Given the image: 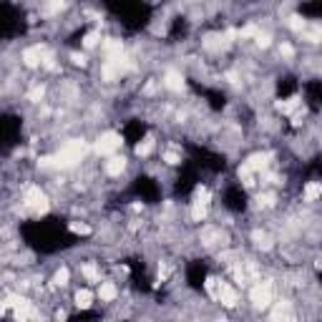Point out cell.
<instances>
[{
	"instance_id": "6da1fadb",
	"label": "cell",
	"mask_w": 322,
	"mask_h": 322,
	"mask_svg": "<svg viewBox=\"0 0 322 322\" xmlns=\"http://www.w3.org/2000/svg\"><path fill=\"white\" fill-rule=\"evenodd\" d=\"M88 151V143L81 141V138H73V141H66L58 153H56V169H71L76 164H81L83 156Z\"/></svg>"
},
{
	"instance_id": "7a4b0ae2",
	"label": "cell",
	"mask_w": 322,
	"mask_h": 322,
	"mask_svg": "<svg viewBox=\"0 0 322 322\" xmlns=\"http://www.w3.org/2000/svg\"><path fill=\"white\" fill-rule=\"evenodd\" d=\"M269 161H272V153L267 151H259V153H252L244 164L239 167V177L244 184H252V174H262L267 167H269Z\"/></svg>"
},
{
	"instance_id": "3957f363",
	"label": "cell",
	"mask_w": 322,
	"mask_h": 322,
	"mask_svg": "<svg viewBox=\"0 0 322 322\" xmlns=\"http://www.w3.org/2000/svg\"><path fill=\"white\" fill-rule=\"evenodd\" d=\"M23 202H26V207L33 209L36 214H46V212H48V199H46V194L41 192V187H28Z\"/></svg>"
},
{
	"instance_id": "277c9868",
	"label": "cell",
	"mask_w": 322,
	"mask_h": 322,
	"mask_svg": "<svg viewBox=\"0 0 322 322\" xmlns=\"http://www.w3.org/2000/svg\"><path fill=\"white\" fill-rule=\"evenodd\" d=\"M249 299L257 309H264L272 304V284L269 282H257L252 289H249Z\"/></svg>"
},
{
	"instance_id": "5b68a950",
	"label": "cell",
	"mask_w": 322,
	"mask_h": 322,
	"mask_svg": "<svg viewBox=\"0 0 322 322\" xmlns=\"http://www.w3.org/2000/svg\"><path fill=\"white\" fill-rule=\"evenodd\" d=\"M121 136L118 133H113V131H106V133H101V138L96 141V153L98 156H111L113 151H118L121 148Z\"/></svg>"
},
{
	"instance_id": "8992f818",
	"label": "cell",
	"mask_w": 322,
	"mask_h": 322,
	"mask_svg": "<svg viewBox=\"0 0 322 322\" xmlns=\"http://www.w3.org/2000/svg\"><path fill=\"white\" fill-rule=\"evenodd\" d=\"M209 212V189L199 187L197 194H194V202H192V219L194 222H202Z\"/></svg>"
},
{
	"instance_id": "52a82bcc",
	"label": "cell",
	"mask_w": 322,
	"mask_h": 322,
	"mask_svg": "<svg viewBox=\"0 0 322 322\" xmlns=\"http://www.w3.org/2000/svg\"><path fill=\"white\" fill-rule=\"evenodd\" d=\"M46 56H48V51L43 46H31V48L23 51V63L31 66V68H36V66H41L46 61Z\"/></svg>"
},
{
	"instance_id": "ba28073f",
	"label": "cell",
	"mask_w": 322,
	"mask_h": 322,
	"mask_svg": "<svg viewBox=\"0 0 322 322\" xmlns=\"http://www.w3.org/2000/svg\"><path fill=\"white\" fill-rule=\"evenodd\" d=\"M217 302H222L224 307H237V302H239V294H237V289L234 287H229L227 282H222V287H219V292H217V297H214Z\"/></svg>"
},
{
	"instance_id": "9c48e42d",
	"label": "cell",
	"mask_w": 322,
	"mask_h": 322,
	"mask_svg": "<svg viewBox=\"0 0 322 322\" xmlns=\"http://www.w3.org/2000/svg\"><path fill=\"white\" fill-rule=\"evenodd\" d=\"M164 86H167L169 91H182V88H184L182 73H179V71H169V73L164 76Z\"/></svg>"
},
{
	"instance_id": "30bf717a",
	"label": "cell",
	"mask_w": 322,
	"mask_h": 322,
	"mask_svg": "<svg viewBox=\"0 0 322 322\" xmlns=\"http://www.w3.org/2000/svg\"><path fill=\"white\" fill-rule=\"evenodd\" d=\"M13 314H16V319H28V317H36V309H33V304L23 297V299L16 304V312H13Z\"/></svg>"
},
{
	"instance_id": "8fae6325",
	"label": "cell",
	"mask_w": 322,
	"mask_h": 322,
	"mask_svg": "<svg viewBox=\"0 0 322 322\" xmlns=\"http://www.w3.org/2000/svg\"><path fill=\"white\" fill-rule=\"evenodd\" d=\"M123 169H126V158L113 156V158H108V161H106V174H108V177H118Z\"/></svg>"
},
{
	"instance_id": "7c38bea8",
	"label": "cell",
	"mask_w": 322,
	"mask_h": 322,
	"mask_svg": "<svg viewBox=\"0 0 322 322\" xmlns=\"http://www.w3.org/2000/svg\"><path fill=\"white\" fill-rule=\"evenodd\" d=\"M116 294H118V289H116L113 282H101V287H98L101 302H111V299H116Z\"/></svg>"
},
{
	"instance_id": "4fadbf2b",
	"label": "cell",
	"mask_w": 322,
	"mask_h": 322,
	"mask_svg": "<svg viewBox=\"0 0 322 322\" xmlns=\"http://www.w3.org/2000/svg\"><path fill=\"white\" fill-rule=\"evenodd\" d=\"M121 51H123V43H121V41H116V38H108V41L103 43V53H106V58L118 56Z\"/></svg>"
},
{
	"instance_id": "5bb4252c",
	"label": "cell",
	"mask_w": 322,
	"mask_h": 322,
	"mask_svg": "<svg viewBox=\"0 0 322 322\" xmlns=\"http://www.w3.org/2000/svg\"><path fill=\"white\" fill-rule=\"evenodd\" d=\"M319 194H322V187H319L317 182H312V184L304 187V199H307V202H317Z\"/></svg>"
},
{
	"instance_id": "9a60e30c",
	"label": "cell",
	"mask_w": 322,
	"mask_h": 322,
	"mask_svg": "<svg viewBox=\"0 0 322 322\" xmlns=\"http://www.w3.org/2000/svg\"><path fill=\"white\" fill-rule=\"evenodd\" d=\"M83 277L88 279V282H101V269L96 267V264H83Z\"/></svg>"
},
{
	"instance_id": "2e32d148",
	"label": "cell",
	"mask_w": 322,
	"mask_h": 322,
	"mask_svg": "<svg viewBox=\"0 0 322 322\" xmlns=\"http://www.w3.org/2000/svg\"><path fill=\"white\" fill-rule=\"evenodd\" d=\"M91 299H93V294H91L88 289H78V292H76V304H78L81 309H86V307H91V304H93Z\"/></svg>"
},
{
	"instance_id": "e0dca14e",
	"label": "cell",
	"mask_w": 322,
	"mask_h": 322,
	"mask_svg": "<svg viewBox=\"0 0 322 322\" xmlns=\"http://www.w3.org/2000/svg\"><path fill=\"white\" fill-rule=\"evenodd\" d=\"M287 317H292L289 302H279V304L274 307V312H272V319H287Z\"/></svg>"
},
{
	"instance_id": "ac0fdd59",
	"label": "cell",
	"mask_w": 322,
	"mask_h": 322,
	"mask_svg": "<svg viewBox=\"0 0 322 322\" xmlns=\"http://www.w3.org/2000/svg\"><path fill=\"white\" fill-rule=\"evenodd\" d=\"M222 46H224V38L222 36H207L204 38V48L207 51H219Z\"/></svg>"
},
{
	"instance_id": "d6986e66",
	"label": "cell",
	"mask_w": 322,
	"mask_h": 322,
	"mask_svg": "<svg viewBox=\"0 0 322 322\" xmlns=\"http://www.w3.org/2000/svg\"><path fill=\"white\" fill-rule=\"evenodd\" d=\"M277 108H279L282 113H292L294 108H299V98H287V101H279V103H277Z\"/></svg>"
},
{
	"instance_id": "ffe728a7",
	"label": "cell",
	"mask_w": 322,
	"mask_h": 322,
	"mask_svg": "<svg viewBox=\"0 0 322 322\" xmlns=\"http://www.w3.org/2000/svg\"><path fill=\"white\" fill-rule=\"evenodd\" d=\"M153 146H156V143H153V138L148 136V138H143V141L136 146V153H138V156H148V153L153 151Z\"/></svg>"
},
{
	"instance_id": "44dd1931",
	"label": "cell",
	"mask_w": 322,
	"mask_h": 322,
	"mask_svg": "<svg viewBox=\"0 0 322 322\" xmlns=\"http://www.w3.org/2000/svg\"><path fill=\"white\" fill-rule=\"evenodd\" d=\"M254 242H257V247H262V249H272V239H269L264 232H254Z\"/></svg>"
},
{
	"instance_id": "7402d4cb",
	"label": "cell",
	"mask_w": 322,
	"mask_h": 322,
	"mask_svg": "<svg viewBox=\"0 0 322 322\" xmlns=\"http://www.w3.org/2000/svg\"><path fill=\"white\" fill-rule=\"evenodd\" d=\"M68 277H71V272H68V267H61V269L56 272V277H53V282H56L58 287H63V284H68Z\"/></svg>"
},
{
	"instance_id": "603a6c76",
	"label": "cell",
	"mask_w": 322,
	"mask_h": 322,
	"mask_svg": "<svg viewBox=\"0 0 322 322\" xmlns=\"http://www.w3.org/2000/svg\"><path fill=\"white\" fill-rule=\"evenodd\" d=\"M43 93H46L43 86H33V88L28 91V98H31L33 103H41V101H43Z\"/></svg>"
},
{
	"instance_id": "cb8c5ba5",
	"label": "cell",
	"mask_w": 322,
	"mask_h": 322,
	"mask_svg": "<svg viewBox=\"0 0 322 322\" xmlns=\"http://www.w3.org/2000/svg\"><path fill=\"white\" fill-rule=\"evenodd\" d=\"M73 234H83V237H88L91 234V227L88 224H78V222H71V227H68Z\"/></svg>"
},
{
	"instance_id": "d4e9b609",
	"label": "cell",
	"mask_w": 322,
	"mask_h": 322,
	"mask_svg": "<svg viewBox=\"0 0 322 322\" xmlns=\"http://www.w3.org/2000/svg\"><path fill=\"white\" fill-rule=\"evenodd\" d=\"M257 33H259V28H257V26H244L237 36H242V38H257Z\"/></svg>"
},
{
	"instance_id": "484cf974",
	"label": "cell",
	"mask_w": 322,
	"mask_h": 322,
	"mask_svg": "<svg viewBox=\"0 0 322 322\" xmlns=\"http://www.w3.org/2000/svg\"><path fill=\"white\" fill-rule=\"evenodd\" d=\"M289 28H292L294 33H299V31H304V21H302L299 16H292V18H289Z\"/></svg>"
},
{
	"instance_id": "4316f807",
	"label": "cell",
	"mask_w": 322,
	"mask_h": 322,
	"mask_svg": "<svg viewBox=\"0 0 322 322\" xmlns=\"http://www.w3.org/2000/svg\"><path fill=\"white\" fill-rule=\"evenodd\" d=\"M98 38H101L98 33H88V36L83 38V46H86V48H96V46H98Z\"/></svg>"
},
{
	"instance_id": "83f0119b",
	"label": "cell",
	"mask_w": 322,
	"mask_h": 322,
	"mask_svg": "<svg viewBox=\"0 0 322 322\" xmlns=\"http://www.w3.org/2000/svg\"><path fill=\"white\" fill-rule=\"evenodd\" d=\"M279 53H282L284 58H292V56H294V48H292L289 43H282V46H279Z\"/></svg>"
},
{
	"instance_id": "f1b7e54d",
	"label": "cell",
	"mask_w": 322,
	"mask_h": 322,
	"mask_svg": "<svg viewBox=\"0 0 322 322\" xmlns=\"http://www.w3.org/2000/svg\"><path fill=\"white\" fill-rule=\"evenodd\" d=\"M63 8V0H51L48 3V13H58Z\"/></svg>"
},
{
	"instance_id": "f546056e",
	"label": "cell",
	"mask_w": 322,
	"mask_h": 322,
	"mask_svg": "<svg viewBox=\"0 0 322 322\" xmlns=\"http://www.w3.org/2000/svg\"><path fill=\"white\" fill-rule=\"evenodd\" d=\"M257 46H259V48H267V46H269V36H264V33H257Z\"/></svg>"
},
{
	"instance_id": "4dcf8cb0",
	"label": "cell",
	"mask_w": 322,
	"mask_h": 322,
	"mask_svg": "<svg viewBox=\"0 0 322 322\" xmlns=\"http://www.w3.org/2000/svg\"><path fill=\"white\" fill-rule=\"evenodd\" d=\"M164 158L169 161V164H179V156H177V153H167Z\"/></svg>"
},
{
	"instance_id": "1f68e13d",
	"label": "cell",
	"mask_w": 322,
	"mask_h": 322,
	"mask_svg": "<svg viewBox=\"0 0 322 322\" xmlns=\"http://www.w3.org/2000/svg\"><path fill=\"white\" fill-rule=\"evenodd\" d=\"M73 63H76V66H83V63H86V58H83V56H78V53H73Z\"/></svg>"
}]
</instances>
